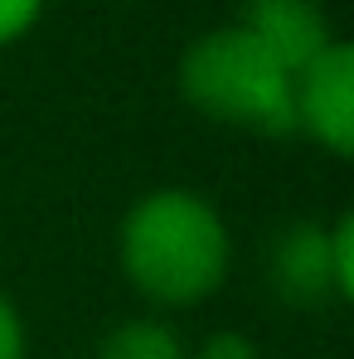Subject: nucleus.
Returning a JSON list of instances; mask_svg holds the SVG:
<instances>
[{
  "instance_id": "f257e3e1",
  "label": "nucleus",
  "mask_w": 354,
  "mask_h": 359,
  "mask_svg": "<svg viewBox=\"0 0 354 359\" xmlns=\"http://www.w3.org/2000/svg\"><path fill=\"white\" fill-rule=\"evenodd\" d=\"M117 272L151 316L194 311L233 277V229L194 184L141 189L117 219Z\"/></svg>"
},
{
  "instance_id": "f03ea898",
  "label": "nucleus",
  "mask_w": 354,
  "mask_h": 359,
  "mask_svg": "<svg viewBox=\"0 0 354 359\" xmlns=\"http://www.w3.org/2000/svg\"><path fill=\"white\" fill-rule=\"evenodd\" d=\"M175 88L189 112L224 131L262 141L292 136V73L233 20L184 44L175 63Z\"/></svg>"
},
{
  "instance_id": "7ed1b4c3",
  "label": "nucleus",
  "mask_w": 354,
  "mask_h": 359,
  "mask_svg": "<svg viewBox=\"0 0 354 359\" xmlns=\"http://www.w3.org/2000/svg\"><path fill=\"white\" fill-rule=\"evenodd\" d=\"M267 287L287 306H350L354 301V214L292 219L267 243Z\"/></svg>"
},
{
  "instance_id": "20e7f679",
  "label": "nucleus",
  "mask_w": 354,
  "mask_h": 359,
  "mask_svg": "<svg viewBox=\"0 0 354 359\" xmlns=\"http://www.w3.org/2000/svg\"><path fill=\"white\" fill-rule=\"evenodd\" d=\"M292 136H306L335 161L354 156V49L345 39L292 73Z\"/></svg>"
},
{
  "instance_id": "39448f33",
  "label": "nucleus",
  "mask_w": 354,
  "mask_h": 359,
  "mask_svg": "<svg viewBox=\"0 0 354 359\" xmlns=\"http://www.w3.org/2000/svg\"><path fill=\"white\" fill-rule=\"evenodd\" d=\"M238 29H247L287 73L306 68L320 49H330L340 34L330 25V10L320 0H243Z\"/></svg>"
},
{
  "instance_id": "423d86ee",
  "label": "nucleus",
  "mask_w": 354,
  "mask_h": 359,
  "mask_svg": "<svg viewBox=\"0 0 354 359\" xmlns=\"http://www.w3.org/2000/svg\"><path fill=\"white\" fill-rule=\"evenodd\" d=\"M93 359H189V340L175 330L170 316H121L112 320L97 345Z\"/></svg>"
},
{
  "instance_id": "0eeeda50",
  "label": "nucleus",
  "mask_w": 354,
  "mask_h": 359,
  "mask_svg": "<svg viewBox=\"0 0 354 359\" xmlns=\"http://www.w3.org/2000/svg\"><path fill=\"white\" fill-rule=\"evenodd\" d=\"M189 359H262V345L238 325H219L199 345H189Z\"/></svg>"
},
{
  "instance_id": "6e6552de",
  "label": "nucleus",
  "mask_w": 354,
  "mask_h": 359,
  "mask_svg": "<svg viewBox=\"0 0 354 359\" xmlns=\"http://www.w3.org/2000/svg\"><path fill=\"white\" fill-rule=\"evenodd\" d=\"M49 0H0V49H15L20 39H29L44 20Z\"/></svg>"
},
{
  "instance_id": "1a4fd4ad",
  "label": "nucleus",
  "mask_w": 354,
  "mask_h": 359,
  "mask_svg": "<svg viewBox=\"0 0 354 359\" xmlns=\"http://www.w3.org/2000/svg\"><path fill=\"white\" fill-rule=\"evenodd\" d=\"M0 359H29V320L5 287H0Z\"/></svg>"
}]
</instances>
